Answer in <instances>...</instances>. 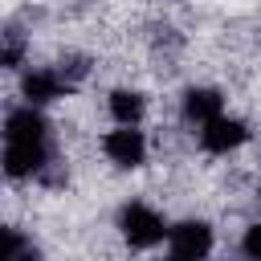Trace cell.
Returning <instances> with one entry per match:
<instances>
[{
	"label": "cell",
	"mask_w": 261,
	"mask_h": 261,
	"mask_svg": "<svg viewBox=\"0 0 261 261\" xmlns=\"http://www.w3.org/2000/svg\"><path fill=\"white\" fill-rule=\"evenodd\" d=\"M232 261H261V212L241 220L232 237Z\"/></svg>",
	"instance_id": "cell-8"
},
{
	"label": "cell",
	"mask_w": 261,
	"mask_h": 261,
	"mask_svg": "<svg viewBox=\"0 0 261 261\" xmlns=\"http://www.w3.org/2000/svg\"><path fill=\"white\" fill-rule=\"evenodd\" d=\"M4 261H45V249L33 232H24L20 224L4 228Z\"/></svg>",
	"instance_id": "cell-7"
},
{
	"label": "cell",
	"mask_w": 261,
	"mask_h": 261,
	"mask_svg": "<svg viewBox=\"0 0 261 261\" xmlns=\"http://www.w3.org/2000/svg\"><path fill=\"white\" fill-rule=\"evenodd\" d=\"M253 139H257L253 122H249L241 110H224L220 118H212L208 126H200V130L192 135V147H196V155H204V159H212V163H228V159H237L241 151H249Z\"/></svg>",
	"instance_id": "cell-4"
},
{
	"label": "cell",
	"mask_w": 261,
	"mask_h": 261,
	"mask_svg": "<svg viewBox=\"0 0 261 261\" xmlns=\"http://www.w3.org/2000/svg\"><path fill=\"white\" fill-rule=\"evenodd\" d=\"M224 110H232V106H228V90L216 86V82H188V86L175 94V122H179L188 135H196L200 126H208V122L220 118Z\"/></svg>",
	"instance_id": "cell-5"
},
{
	"label": "cell",
	"mask_w": 261,
	"mask_h": 261,
	"mask_svg": "<svg viewBox=\"0 0 261 261\" xmlns=\"http://www.w3.org/2000/svg\"><path fill=\"white\" fill-rule=\"evenodd\" d=\"M147 4H163V0H147Z\"/></svg>",
	"instance_id": "cell-9"
},
{
	"label": "cell",
	"mask_w": 261,
	"mask_h": 261,
	"mask_svg": "<svg viewBox=\"0 0 261 261\" xmlns=\"http://www.w3.org/2000/svg\"><path fill=\"white\" fill-rule=\"evenodd\" d=\"M216 253H220L216 224L208 216H200V212H188V216H175L171 220L167 245L151 261H216Z\"/></svg>",
	"instance_id": "cell-3"
},
{
	"label": "cell",
	"mask_w": 261,
	"mask_h": 261,
	"mask_svg": "<svg viewBox=\"0 0 261 261\" xmlns=\"http://www.w3.org/2000/svg\"><path fill=\"white\" fill-rule=\"evenodd\" d=\"M155 135L151 126H102L94 135V151L102 155V163L118 175H139L151 167L155 159Z\"/></svg>",
	"instance_id": "cell-2"
},
{
	"label": "cell",
	"mask_w": 261,
	"mask_h": 261,
	"mask_svg": "<svg viewBox=\"0 0 261 261\" xmlns=\"http://www.w3.org/2000/svg\"><path fill=\"white\" fill-rule=\"evenodd\" d=\"M98 98L106 126H151V90L139 82H114Z\"/></svg>",
	"instance_id": "cell-6"
},
{
	"label": "cell",
	"mask_w": 261,
	"mask_h": 261,
	"mask_svg": "<svg viewBox=\"0 0 261 261\" xmlns=\"http://www.w3.org/2000/svg\"><path fill=\"white\" fill-rule=\"evenodd\" d=\"M171 212L151 200V196H122L114 204V237L126 253H139V257H155L163 245H167V232H171Z\"/></svg>",
	"instance_id": "cell-1"
}]
</instances>
